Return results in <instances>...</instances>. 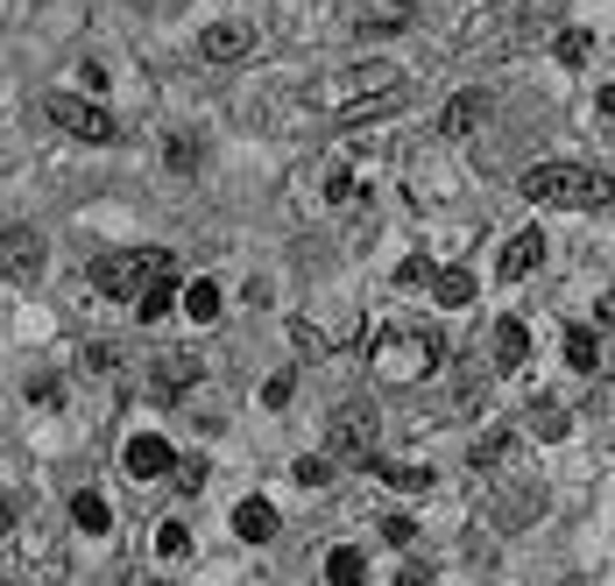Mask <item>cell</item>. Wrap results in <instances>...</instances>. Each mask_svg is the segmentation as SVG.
Here are the masks:
<instances>
[{"mask_svg": "<svg viewBox=\"0 0 615 586\" xmlns=\"http://www.w3.org/2000/svg\"><path fill=\"white\" fill-rule=\"evenodd\" d=\"M438 361H446V340H438V332H425V325H390V332L375 340V375L390 382V388L432 375Z\"/></svg>", "mask_w": 615, "mask_h": 586, "instance_id": "cell-2", "label": "cell"}, {"mask_svg": "<svg viewBox=\"0 0 615 586\" xmlns=\"http://www.w3.org/2000/svg\"><path fill=\"white\" fill-rule=\"evenodd\" d=\"M170 304H184V297H178V255H163V269H157V283H149L142 297H134V319L149 325V319H163Z\"/></svg>", "mask_w": 615, "mask_h": 586, "instance_id": "cell-10", "label": "cell"}, {"mask_svg": "<svg viewBox=\"0 0 615 586\" xmlns=\"http://www.w3.org/2000/svg\"><path fill=\"white\" fill-rule=\"evenodd\" d=\"M396 8H411V0H396Z\"/></svg>", "mask_w": 615, "mask_h": 586, "instance_id": "cell-34", "label": "cell"}, {"mask_svg": "<svg viewBox=\"0 0 615 586\" xmlns=\"http://www.w3.org/2000/svg\"><path fill=\"white\" fill-rule=\"evenodd\" d=\"M205 474H213L205 459H178V474H170V481H178V495H199V487H205Z\"/></svg>", "mask_w": 615, "mask_h": 586, "instance_id": "cell-26", "label": "cell"}, {"mask_svg": "<svg viewBox=\"0 0 615 586\" xmlns=\"http://www.w3.org/2000/svg\"><path fill=\"white\" fill-rule=\"evenodd\" d=\"M516 191H524L531 205H608L615 199V184L602 170H581V163H531Z\"/></svg>", "mask_w": 615, "mask_h": 586, "instance_id": "cell-1", "label": "cell"}, {"mask_svg": "<svg viewBox=\"0 0 615 586\" xmlns=\"http://www.w3.org/2000/svg\"><path fill=\"white\" fill-rule=\"evenodd\" d=\"M43 121H57L64 134H79V142H121L113 113L92 107V100H71V92H50V100H43Z\"/></svg>", "mask_w": 615, "mask_h": 586, "instance_id": "cell-4", "label": "cell"}, {"mask_svg": "<svg viewBox=\"0 0 615 586\" xmlns=\"http://www.w3.org/2000/svg\"><path fill=\"white\" fill-rule=\"evenodd\" d=\"M170 170H191V163H199V142H191V134H170Z\"/></svg>", "mask_w": 615, "mask_h": 586, "instance_id": "cell-28", "label": "cell"}, {"mask_svg": "<svg viewBox=\"0 0 615 586\" xmlns=\"http://www.w3.org/2000/svg\"><path fill=\"white\" fill-rule=\"evenodd\" d=\"M234 537H248V544H269V537H276V502L248 495L241 509H234Z\"/></svg>", "mask_w": 615, "mask_h": 586, "instance_id": "cell-12", "label": "cell"}, {"mask_svg": "<svg viewBox=\"0 0 615 586\" xmlns=\"http://www.w3.org/2000/svg\"><path fill=\"white\" fill-rule=\"evenodd\" d=\"M255 50V22H213L199 36V57L205 64H234V57H248Z\"/></svg>", "mask_w": 615, "mask_h": 586, "instance_id": "cell-7", "label": "cell"}, {"mask_svg": "<svg viewBox=\"0 0 615 586\" xmlns=\"http://www.w3.org/2000/svg\"><path fill=\"white\" fill-rule=\"evenodd\" d=\"M602 113H608V121H615V85H602Z\"/></svg>", "mask_w": 615, "mask_h": 586, "instance_id": "cell-33", "label": "cell"}, {"mask_svg": "<svg viewBox=\"0 0 615 586\" xmlns=\"http://www.w3.org/2000/svg\"><path fill=\"white\" fill-rule=\"evenodd\" d=\"M369 474H382V481H390V487H403V495H425V487H432V466H411V459H369Z\"/></svg>", "mask_w": 615, "mask_h": 586, "instance_id": "cell-13", "label": "cell"}, {"mask_svg": "<svg viewBox=\"0 0 615 586\" xmlns=\"http://www.w3.org/2000/svg\"><path fill=\"white\" fill-rule=\"evenodd\" d=\"M382 537H390L396 552H411V544H417V523H411V516H382Z\"/></svg>", "mask_w": 615, "mask_h": 586, "instance_id": "cell-27", "label": "cell"}, {"mask_svg": "<svg viewBox=\"0 0 615 586\" xmlns=\"http://www.w3.org/2000/svg\"><path fill=\"white\" fill-rule=\"evenodd\" d=\"M291 481H298V487H333V453H304V459L291 466Z\"/></svg>", "mask_w": 615, "mask_h": 586, "instance_id": "cell-22", "label": "cell"}, {"mask_svg": "<svg viewBox=\"0 0 615 586\" xmlns=\"http://www.w3.org/2000/svg\"><path fill=\"white\" fill-rule=\"evenodd\" d=\"M594 361H602V340H594L587 325H566V367H581V375H594Z\"/></svg>", "mask_w": 615, "mask_h": 586, "instance_id": "cell-19", "label": "cell"}, {"mask_svg": "<svg viewBox=\"0 0 615 586\" xmlns=\"http://www.w3.org/2000/svg\"><path fill=\"white\" fill-rule=\"evenodd\" d=\"M587 50H594V43H587V29H566L559 43H552V57H559L566 71H581V64H587Z\"/></svg>", "mask_w": 615, "mask_h": 586, "instance_id": "cell-23", "label": "cell"}, {"mask_svg": "<svg viewBox=\"0 0 615 586\" xmlns=\"http://www.w3.org/2000/svg\"><path fill=\"white\" fill-rule=\"evenodd\" d=\"M566 586H581V579H566Z\"/></svg>", "mask_w": 615, "mask_h": 586, "instance_id": "cell-35", "label": "cell"}, {"mask_svg": "<svg viewBox=\"0 0 615 586\" xmlns=\"http://www.w3.org/2000/svg\"><path fill=\"white\" fill-rule=\"evenodd\" d=\"M495 367L503 375H524L531 367V325L524 319H495Z\"/></svg>", "mask_w": 615, "mask_h": 586, "instance_id": "cell-8", "label": "cell"}, {"mask_svg": "<svg viewBox=\"0 0 615 586\" xmlns=\"http://www.w3.org/2000/svg\"><path fill=\"white\" fill-rule=\"evenodd\" d=\"M325 453H333V459H361V466H369V459H375V410L340 403V410H333V424H325Z\"/></svg>", "mask_w": 615, "mask_h": 586, "instance_id": "cell-5", "label": "cell"}, {"mask_svg": "<svg viewBox=\"0 0 615 586\" xmlns=\"http://www.w3.org/2000/svg\"><path fill=\"white\" fill-rule=\"evenodd\" d=\"M537 262H545V233H537V226H524V233H516V241L503 247V276H510V283H524Z\"/></svg>", "mask_w": 615, "mask_h": 586, "instance_id": "cell-11", "label": "cell"}, {"mask_svg": "<svg viewBox=\"0 0 615 586\" xmlns=\"http://www.w3.org/2000/svg\"><path fill=\"white\" fill-rule=\"evenodd\" d=\"M482 113H488V92H460V100L446 107V121H438V134H453V142H460V134L482 121Z\"/></svg>", "mask_w": 615, "mask_h": 586, "instance_id": "cell-14", "label": "cell"}, {"mask_svg": "<svg viewBox=\"0 0 615 586\" xmlns=\"http://www.w3.org/2000/svg\"><path fill=\"white\" fill-rule=\"evenodd\" d=\"M8 276H14V283H36V276H43V233L8 226Z\"/></svg>", "mask_w": 615, "mask_h": 586, "instance_id": "cell-9", "label": "cell"}, {"mask_svg": "<svg viewBox=\"0 0 615 586\" xmlns=\"http://www.w3.org/2000/svg\"><path fill=\"white\" fill-rule=\"evenodd\" d=\"M396 586H432V565H403V579Z\"/></svg>", "mask_w": 615, "mask_h": 586, "instance_id": "cell-32", "label": "cell"}, {"mask_svg": "<svg viewBox=\"0 0 615 586\" xmlns=\"http://www.w3.org/2000/svg\"><path fill=\"white\" fill-rule=\"evenodd\" d=\"M121 466H128V481L142 487V481H163V474H178V453L157 438V432H134L128 438V453H121Z\"/></svg>", "mask_w": 615, "mask_h": 586, "instance_id": "cell-6", "label": "cell"}, {"mask_svg": "<svg viewBox=\"0 0 615 586\" xmlns=\"http://www.w3.org/2000/svg\"><path fill=\"white\" fill-rule=\"evenodd\" d=\"M291 388H298V375H291V367H276V375L262 382V403H269V410H283V403H291Z\"/></svg>", "mask_w": 615, "mask_h": 586, "instance_id": "cell-25", "label": "cell"}, {"mask_svg": "<svg viewBox=\"0 0 615 586\" xmlns=\"http://www.w3.org/2000/svg\"><path fill=\"white\" fill-rule=\"evenodd\" d=\"M191 382H199V361L191 354H157V388L163 396H178V388H191Z\"/></svg>", "mask_w": 615, "mask_h": 586, "instance_id": "cell-16", "label": "cell"}, {"mask_svg": "<svg viewBox=\"0 0 615 586\" xmlns=\"http://www.w3.org/2000/svg\"><path fill=\"white\" fill-rule=\"evenodd\" d=\"M438 304H446V311H460V304H474V276H467V269H438Z\"/></svg>", "mask_w": 615, "mask_h": 586, "instance_id": "cell-20", "label": "cell"}, {"mask_svg": "<svg viewBox=\"0 0 615 586\" xmlns=\"http://www.w3.org/2000/svg\"><path fill=\"white\" fill-rule=\"evenodd\" d=\"M503 459H510V432H488V438H474V453H467V466H474V474H495Z\"/></svg>", "mask_w": 615, "mask_h": 586, "instance_id": "cell-21", "label": "cell"}, {"mask_svg": "<svg viewBox=\"0 0 615 586\" xmlns=\"http://www.w3.org/2000/svg\"><path fill=\"white\" fill-rule=\"evenodd\" d=\"M157 552H163V558H184V552H191V531H184L178 516H163V523H157Z\"/></svg>", "mask_w": 615, "mask_h": 586, "instance_id": "cell-24", "label": "cell"}, {"mask_svg": "<svg viewBox=\"0 0 615 586\" xmlns=\"http://www.w3.org/2000/svg\"><path fill=\"white\" fill-rule=\"evenodd\" d=\"M537 432H545V438H566V410H537Z\"/></svg>", "mask_w": 615, "mask_h": 586, "instance_id": "cell-31", "label": "cell"}, {"mask_svg": "<svg viewBox=\"0 0 615 586\" xmlns=\"http://www.w3.org/2000/svg\"><path fill=\"white\" fill-rule=\"evenodd\" d=\"M396 283H438V276H432L425 255H403V262H396Z\"/></svg>", "mask_w": 615, "mask_h": 586, "instance_id": "cell-30", "label": "cell"}, {"mask_svg": "<svg viewBox=\"0 0 615 586\" xmlns=\"http://www.w3.org/2000/svg\"><path fill=\"white\" fill-rule=\"evenodd\" d=\"M85 367H92V375H113V367H121V346H85Z\"/></svg>", "mask_w": 615, "mask_h": 586, "instance_id": "cell-29", "label": "cell"}, {"mask_svg": "<svg viewBox=\"0 0 615 586\" xmlns=\"http://www.w3.org/2000/svg\"><path fill=\"white\" fill-rule=\"evenodd\" d=\"M163 255H170V247H121V255H100V262H92V269H85V283H92V290H107V297H121V304H134L149 283H157Z\"/></svg>", "mask_w": 615, "mask_h": 586, "instance_id": "cell-3", "label": "cell"}, {"mask_svg": "<svg viewBox=\"0 0 615 586\" xmlns=\"http://www.w3.org/2000/svg\"><path fill=\"white\" fill-rule=\"evenodd\" d=\"M361 579H369V558H361L354 544H340V552L325 558V586H361Z\"/></svg>", "mask_w": 615, "mask_h": 586, "instance_id": "cell-17", "label": "cell"}, {"mask_svg": "<svg viewBox=\"0 0 615 586\" xmlns=\"http://www.w3.org/2000/svg\"><path fill=\"white\" fill-rule=\"evenodd\" d=\"M71 523H79L85 537H100L107 523H113V509H107V495H92V487H79V495H71Z\"/></svg>", "mask_w": 615, "mask_h": 586, "instance_id": "cell-15", "label": "cell"}, {"mask_svg": "<svg viewBox=\"0 0 615 586\" xmlns=\"http://www.w3.org/2000/svg\"><path fill=\"white\" fill-rule=\"evenodd\" d=\"M184 311H191V325H213L220 319V283H184Z\"/></svg>", "mask_w": 615, "mask_h": 586, "instance_id": "cell-18", "label": "cell"}]
</instances>
